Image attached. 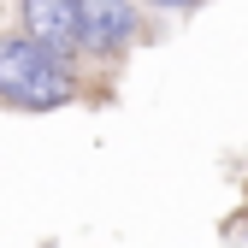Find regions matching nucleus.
<instances>
[{
    "mask_svg": "<svg viewBox=\"0 0 248 248\" xmlns=\"http://www.w3.org/2000/svg\"><path fill=\"white\" fill-rule=\"evenodd\" d=\"M77 95L65 59L47 53L42 42H0V101L24 112H53Z\"/></svg>",
    "mask_w": 248,
    "mask_h": 248,
    "instance_id": "1",
    "label": "nucleus"
},
{
    "mask_svg": "<svg viewBox=\"0 0 248 248\" xmlns=\"http://www.w3.org/2000/svg\"><path fill=\"white\" fill-rule=\"evenodd\" d=\"M136 36L130 0H77V47L89 53H118Z\"/></svg>",
    "mask_w": 248,
    "mask_h": 248,
    "instance_id": "2",
    "label": "nucleus"
},
{
    "mask_svg": "<svg viewBox=\"0 0 248 248\" xmlns=\"http://www.w3.org/2000/svg\"><path fill=\"white\" fill-rule=\"evenodd\" d=\"M160 6H189V0H160Z\"/></svg>",
    "mask_w": 248,
    "mask_h": 248,
    "instance_id": "4",
    "label": "nucleus"
},
{
    "mask_svg": "<svg viewBox=\"0 0 248 248\" xmlns=\"http://www.w3.org/2000/svg\"><path fill=\"white\" fill-rule=\"evenodd\" d=\"M24 24H30V42H42L59 59L77 47V0H24Z\"/></svg>",
    "mask_w": 248,
    "mask_h": 248,
    "instance_id": "3",
    "label": "nucleus"
}]
</instances>
